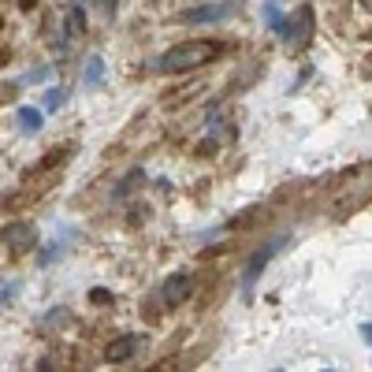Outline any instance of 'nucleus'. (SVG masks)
Instances as JSON below:
<instances>
[{"mask_svg": "<svg viewBox=\"0 0 372 372\" xmlns=\"http://www.w3.org/2000/svg\"><path fill=\"white\" fill-rule=\"evenodd\" d=\"M223 53V45L216 41H183V45H175L168 48V53H160L153 68L156 71H193V68H205L208 60H216Z\"/></svg>", "mask_w": 372, "mask_h": 372, "instance_id": "nucleus-1", "label": "nucleus"}, {"mask_svg": "<svg viewBox=\"0 0 372 372\" xmlns=\"http://www.w3.org/2000/svg\"><path fill=\"white\" fill-rule=\"evenodd\" d=\"M313 26H317V15H313V8L309 4H302V8H294L283 19V26H280V38H283V45L290 48V53H298V48H305L309 45V38H313Z\"/></svg>", "mask_w": 372, "mask_h": 372, "instance_id": "nucleus-2", "label": "nucleus"}, {"mask_svg": "<svg viewBox=\"0 0 372 372\" xmlns=\"http://www.w3.org/2000/svg\"><path fill=\"white\" fill-rule=\"evenodd\" d=\"M242 8V0H220V4H201V8H186L179 19L183 23H223V19H235Z\"/></svg>", "mask_w": 372, "mask_h": 372, "instance_id": "nucleus-3", "label": "nucleus"}, {"mask_svg": "<svg viewBox=\"0 0 372 372\" xmlns=\"http://www.w3.org/2000/svg\"><path fill=\"white\" fill-rule=\"evenodd\" d=\"M283 242H287V238H276V242H268V246H265L261 253H253V257H250V265L242 268V287H246V294H250V287L257 283V276L265 272V265H268L272 257H276V253L283 250Z\"/></svg>", "mask_w": 372, "mask_h": 372, "instance_id": "nucleus-4", "label": "nucleus"}, {"mask_svg": "<svg viewBox=\"0 0 372 372\" xmlns=\"http://www.w3.org/2000/svg\"><path fill=\"white\" fill-rule=\"evenodd\" d=\"M0 242L11 246V250H30V246H38V228H34V223L15 220V223H8V228L0 231Z\"/></svg>", "mask_w": 372, "mask_h": 372, "instance_id": "nucleus-5", "label": "nucleus"}, {"mask_svg": "<svg viewBox=\"0 0 372 372\" xmlns=\"http://www.w3.org/2000/svg\"><path fill=\"white\" fill-rule=\"evenodd\" d=\"M193 290V276H186V272H175V276L164 280V290H160V298H164L168 305H183L190 298Z\"/></svg>", "mask_w": 372, "mask_h": 372, "instance_id": "nucleus-6", "label": "nucleus"}, {"mask_svg": "<svg viewBox=\"0 0 372 372\" xmlns=\"http://www.w3.org/2000/svg\"><path fill=\"white\" fill-rule=\"evenodd\" d=\"M138 350H142V335H119L116 343H108V350H105V361H112V365H123V361H131Z\"/></svg>", "mask_w": 372, "mask_h": 372, "instance_id": "nucleus-7", "label": "nucleus"}, {"mask_svg": "<svg viewBox=\"0 0 372 372\" xmlns=\"http://www.w3.org/2000/svg\"><path fill=\"white\" fill-rule=\"evenodd\" d=\"M105 83V60L101 56H90L86 60V71H83V90H97Z\"/></svg>", "mask_w": 372, "mask_h": 372, "instance_id": "nucleus-8", "label": "nucleus"}, {"mask_svg": "<svg viewBox=\"0 0 372 372\" xmlns=\"http://www.w3.org/2000/svg\"><path fill=\"white\" fill-rule=\"evenodd\" d=\"M19 127H23V134H38L41 131V112L38 108H19Z\"/></svg>", "mask_w": 372, "mask_h": 372, "instance_id": "nucleus-9", "label": "nucleus"}, {"mask_svg": "<svg viewBox=\"0 0 372 372\" xmlns=\"http://www.w3.org/2000/svg\"><path fill=\"white\" fill-rule=\"evenodd\" d=\"M83 30H86L83 8H71V11H68V38H83Z\"/></svg>", "mask_w": 372, "mask_h": 372, "instance_id": "nucleus-10", "label": "nucleus"}, {"mask_svg": "<svg viewBox=\"0 0 372 372\" xmlns=\"http://www.w3.org/2000/svg\"><path fill=\"white\" fill-rule=\"evenodd\" d=\"M60 105H63V90H60V86H56V90H45V97H41V108H45V112H56Z\"/></svg>", "mask_w": 372, "mask_h": 372, "instance_id": "nucleus-11", "label": "nucleus"}, {"mask_svg": "<svg viewBox=\"0 0 372 372\" xmlns=\"http://www.w3.org/2000/svg\"><path fill=\"white\" fill-rule=\"evenodd\" d=\"M265 19H268V26H272V30H280V26H283V15H280V8H276V4H265Z\"/></svg>", "mask_w": 372, "mask_h": 372, "instance_id": "nucleus-12", "label": "nucleus"}, {"mask_svg": "<svg viewBox=\"0 0 372 372\" xmlns=\"http://www.w3.org/2000/svg\"><path fill=\"white\" fill-rule=\"evenodd\" d=\"M142 179V171H131V175H127V179L119 183V190H116V198H127V193H131L134 190V183Z\"/></svg>", "mask_w": 372, "mask_h": 372, "instance_id": "nucleus-13", "label": "nucleus"}, {"mask_svg": "<svg viewBox=\"0 0 372 372\" xmlns=\"http://www.w3.org/2000/svg\"><path fill=\"white\" fill-rule=\"evenodd\" d=\"M90 302H93V305H105V302H112V290H105V287H93V290H90Z\"/></svg>", "mask_w": 372, "mask_h": 372, "instance_id": "nucleus-14", "label": "nucleus"}, {"mask_svg": "<svg viewBox=\"0 0 372 372\" xmlns=\"http://www.w3.org/2000/svg\"><path fill=\"white\" fill-rule=\"evenodd\" d=\"M15 290H19V283H8V287H0V305H4V302L15 294Z\"/></svg>", "mask_w": 372, "mask_h": 372, "instance_id": "nucleus-15", "label": "nucleus"}, {"mask_svg": "<svg viewBox=\"0 0 372 372\" xmlns=\"http://www.w3.org/2000/svg\"><path fill=\"white\" fill-rule=\"evenodd\" d=\"M93 4H97V8H101L105 15H112V11H116V0H93Z\"/></svg>", "mask_w": 372, "mask_h": 372, "instance_id": "nucleus-16", "label": "nucleus"}, {"mask_svg": "<svg viewBox=\"0 0 372 372\" xmlns=\"http://www.w3.org/2000/svg\"><path fill=\"white\" fill-rule=\"evenodd\" d=\"M361 339H365V343H372V324H361Z\"/></svg>", "mask_w": 372, "mask_h": 372, "instance_id": "nucleus-17", "label": "nucleus"}, {"mask_svg": "<svg viewBox=\"0 0 372 372\" xmlns=\"http://www.w3.org/2000/svg\"><path fill=\"white\" fill-rule=\"evenodd\" d=\"M365 4H368V8H372V0H365Z\"/></svg>", "mask_w": 372, "mask_h": 372, "instance_id": "nucleus-18", "label": "nucleus"}]
</instances>
